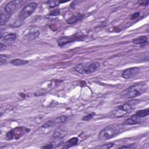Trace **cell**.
I'll list each match as a JSON object with an SVG mask.
<instances>
[{"label": "cell", "mask_w": 149, "mask_h": 149, "mask_svg": "<svg viewBox=\"0 0 149 149\" xmlns=\"http://www.w3.org/2000/svg\"><path fill=\"white\" fill-rule=\"evenodd\" d=\"M121 132V127L117 124L109 125L103 129L98 134V139L101 140H107L118 136Z\"/></svg>", "instance_id": "3"}, {"label": "cell", "mask_w": 149, "mask_h": 149, "mask_svg": "<svg viewBox=\"0 0 149 149\" xmlns=\"http://www.w3.org/2000/svg\"><path fill=\"white\" fill-rule=\"evenodd\" d=\"M113 146V143H111L105 144L102 146H98V147H97V148H109L112 147Z\"/></svg>", "instance_id": "23"}, {"label": "cell", "mask_w": 149, "mask_h": 149, "mask_svg": "<svg viewBox=\"0 0 149 149\" xmlns=\"http://www.w3.org/2000/svg\"><path fill=\"white\" fill-rule=\"evenodd\" d=\"M84 17V15L81 14V13H76L73 15H72L70 17H69L67 20L66 22L68 24H72L76 23L79 21L81 20Z\"/></svg>", "instance_id": "11"}, {"label": "cell", "mask_w": 149, "mask_h": 149, "mask_svg": "<svg viewBox=\"0 0 149 149\" xmlns=\"http://www.w3.org/2000/svg\"><path fill=\"white\" fill-rule=\"evenodd\" d=\"M78 141H79V140L77 137H72L65 142V143L63 146V148H69L72 147H73L78 143Z\"/></svg>", "instance_id": "14"}, {"label": "cell", "mask_w": 149, "mask_h": 149, "mask_svg": "<svg viewBox=\"0 0 149 149\" xmlns=\"http://www.w3.org/2000/svg\"><path fill=\"white\" fill-rule=\"evenodd\" d=\"M42 148H53V145L52 144H48L47 146H45L42 147Z\"/></svg>", "instance_id": "30"}, {"label": "cell", "mask_w": 149, "mask_h": 149, "mask_svg": "<svg viewBox=\"0 0 149 149\" xmlns=\"http://www.w3.org/2000/svg\"><path fill=\"white\" fill-rule=\"evenodd\" d=\"M134 147L132 146H122L119 147V148H133Z\"/></svg>", "instance_id": "28"}, {"label": "cell", "mask_w": 149, "mask_h": 149, "mask_svg": "<svg viewBox=\"0 0 149 149\" xmlns=\"http://www.w3.org/2000/svg\"><path fill=\"white\" fill-rule=\"evenodd\" d=\"M37 3L31 2L26 5L19 13L18 19L20 20H23L33 14L37 7Z\"/></svg>", "instance_id": "6"}, {"label": "cell", "mask_w": 149, "mask_h": 149, "mask_svg": "<svg viewBox=\"0 0 149 149\" xmlns=\"http://www.w3.org/2000/svg\"><path fill=\"white\" fill-rule=\"evenodd\" d=\"M29 61L27 60H23L20 59H14L10 61V63L14 66H21L27 64Z\"/></svg>", "instance_id": "18"}, {"label": "cell", "mask_w": 149, "mask_h": 149, "mask_svg": "<svg viewBox=\"0 0 149 149\" xmlns=\"http://www.w3.org/2000/svg\"><path fill=\"white\" fill-rule=\"evenodd\" d=\"M140 69L137 67H132L125 69L122 73V77L125 79H132L136 76L139 72Z\"/></svg>", "instance_id": "8"}, {"label": "cell", "mask_w": 149, "mask_h": 149, "mask_svg": "<svg viewBox=\"0 0 149 149\" xmlns=\"http://www.w3.org/2000/svg\"><path fill=\"white\" fill-rule=\"evenodd\" d=\"M68 130L65 127H59L57 128L53 133V137L56 140L63 139L67 134Z\"/></svg>", "instance_id": "10"}, {"label": "cell", "mask_w": 149, "mask_h": 149, "mask_svg": "<svg viewBox=\"0 0 149 149\" xmlns=\"http://www.w3.org/2000/svg\"><path fill=\"white\" fill-rule=\"evenodd\" d=\"M94 115H95V113H93H93H89V114H88V115L84 116L82 118V119H83V120L87 121V120H89L91 119L94 117Z\"/></svg>", "instance_id": "22"}, {"label": "cell", "mask_w": 149, "mask_h": 149, "mask_svg": "<svg viewBox=\"0 0 149 149\" xmlns=\"http://www.w3.org/2000/svg\"><path fill=\"white\" fill-rule=\"evenodd\" d=\"M138 101L137 100H133L117 107L111 112L109 115L110 117L118 118L126 116L134 109V107L138 103Z\"/></svg>", "instance_id": "2"}, {"label": "cell", "mask_w": 149, "mask_h": 149, "mask_svg": "<svg viewBox=\"0 0 149 149\" xmlns=\"http://www.w3.org/2000/svg\"><path fill=\"white\" fill-rule=\"evenodd\" d=\"M30 129L26 127H17L10 131L6 134V139L8 140H18L25 134L29 132Z\"/></svg>", "instance_id": "5"}, {"label": "cell", "mask_w": 149, "mask_h": 149, "mask_svg": "<svg viewBox=\"0 0 149 149\" xmlns=\"http://www.w3.org/2000/svg\"><path fill=\"white\" fill-rule=\"evenodd\" d=\"M16 38V34L13 33L5 34H4L3 36H1V39H3L4 41L9 42L15 41Z\"/></svg>", "instance_id": "15"}, {"label": "cell", "mask_w": 149, "mask_h": 149, "mask_svg": "<svg viewBox=\"0 0 149 149\" xmlns=\"http://www.w3.org/2000/svg\"><path fill=\"white\" fill-rule=\"evenodd\" d=\"M40 34V31L38 30H33V31H30L26 33L24 35V37L27 38L28 40H34L36 38L38 37Z\"/></svg>", "instance_id": "16"}, {"label": "cell", "mask_w": 149, "mask_h": 149, "mask_svg": "<svg viewBox=\"0 0 149 149\" xmlns=\"http://www.w3.org/2000/svg\"><path fill=\"white\" fill-rule=\"evenodd\" d=\"M134 115L139 117V118H144L147 116L149 115V109H141L139 111H137Z\"/></svg>", "instance_id": "19"}, {"label": "cell", "mask_w": 149, "mask_h": 149, "mask_svg": "<svg viewBox=\"0 0 149 149\" xmlns=\"http://www.w3.org/2000/svg\"><path fill=\"white\" fill-rule=\"evenodd\" d=\"M148 88L147 83L140 82L134 83L122 92V97L126 98H133L137 97L144 93Z\"/></svg>", "instance_id": "1"}, {"label": "cell", "mask_w": 149, "mask_h": 149, "mask_svg": "<svg viewBox=\"0 0 149 149\" xmlns=\"http://www.w3.org/2000/svg\"><path fill=\"white\" fill-rule=\"evenodd\" d=\"M6 49V46L3 43L1 42L0 44V50L1 51H2L3 50H5Z\"/></svg>", "instance_id": "27"}, {"label": "cell", "mask_w": 149, "mask_h": 149, "mask_svg": "<svg viewBox=\"0 0 149 149\" xmlns=\"http://www.w3.org/2000/svg\"><path fill=\"white\" fill-rule=\"evenodd\" d=\"M7 60V56L4 55H1L0 56V62H1V65H3L5 64Z\"/></svg>", "instance_id": "24"}, {"label": "cell", "mask_w": 149, "mask_h": 149, "mask_svg": "<svg viewBox=\"0 0 149 149\" xmlns=\"http://www.w3.org/2000/svg\"><path fill=\"white\" fill-rule=\"evenodd\" d=\"M12 15L8 14L4 12V13H2L1 14V25L2 26L5 24L9 19Z\"/></svg>", "instance_id": "20"}, {"label": "cell", "mask_w": 149, "mask_h": 149, "mask_svg": "<svg viewBox=\"0 0 149 149\" xmlns=\"http://www.w3.org/2000/svg\"><path fill=\"white\" fill-rule=\"evenodd\" d=\"M139 14H140L139 12H137V13H135L133 14L132 16V17H131L132 19H135V18L139 16Z\"/></svg>", "instance_id": "29"}, {"label": "cell", "mask_w": 149, "mask_h": 149, "mask_svg": "<svg viewBox=\"0 0 149 149\" xmlns=\"http://www.w3.org/2000/svg\"><path fill=\"white\" fill-rule=\"evenodd\" d=\"M68 119V116H58L56 118H53L52 119L48 120V121H47L43 125H42V127L44 128H48V127H52L56 125H59L61 124H62L63 123H65V122L67 121Z\"/></svg>", "instance_id": "7"}, {"label": "cell", "mask_w": 149, "mask_h": 149, "mask_svg": "<svg viewBox=\"0 0 149 149\" xmlns=\"http://www.w3.org/2000/svg\"><path fill=\"white\" fill-rule=\"evenodd\" d=\"M147 41H148V39L147 37L142 36L138 37L136 38H134L132 40V42L135 44H143L146 43Z\"/></svg>", "instance_id": "17"}, {"label": "cell", "mask_w": 149, "mask_h": 149, "mask_svg": "<svg viewBox=\"0 0 149 149\" xmlns=\"http://www.w3.org/2000/svg\"><path fill=\"white\" fill-rule=\"evenodd\" d=\"M141 122V118L136 116L134 114L131 116L129 118L127 119L123 122V125H133L139 123Z\"/></svg>", "instance_id": "13"}, {"label": "cell", "mask_w": 149, "mask_h": 149, "mask_svg": "<svg viewBox=\"0 0 149 149\" xmlns=\"http://www.w3.org/2000/svg\"><path fill=\"white\" fill-rule=\"evenodd\" d=\"M80 38L81 37H76V36L60 37L57 40V42H58V44L59 46L62 47V46H64L65 45H66L68 43L74 42V41H78V40H80Z\"/></svg>", "instance_id": "9"}, {"label": "cell", "mask_w": 149, "mask_h": 149, "mask_svg": "<svg viewBox=\"0 0 149 149\" xmlns=\"http://www.w3.org/2000/svg\"><path fill=\"white\" fill-rule=\"evenodd\" d=\"M17 5V2L15 1H10L9 3H8L5 8H4V12L8 13L12 15L13 11L16 9Z\"/></svg>", "instance_id": "12"}, {"label": "cell", "mask_w": 149, "mask_h": 149, "mask_svg": "<svg viewBox=\"0 0 149 149\" xmlns=\"http://www.w3.org/2000/svg\"><path fill=\"white\" fill-rule=\"evenodd\" d=\"M60 13V11L58 9H55V10H52L50 13H49V15H51V16H57Z\"/></svg>", "instance_id": "25"}, {"label": "cell", "mask_w": 149, "mask_h": 149, "mask_svg": "<svg viewBox=\"0 0 149 149\" xmlns=\"http://www.w3.org/2000/svg\"><path fill=\"white\" fill-rule=\"evenodd\" d=\"M61 2L58 1H48L47 2V3L50 8H54L58 5Z\"/></svg>", "instance_id": "21"}, {"label": "cell", "mask_w": 149, "mask_h": 149, "mask_svg": "<svg viewBox=\"0 0 149 149\" xmlns=\"http://www.w3.org/2000/svg\"><path fill=\"white\" fill-rule=\"evenodd\" d=\"M139 3L140 5L148 6V1H139Z\"/></svg>", "instance_id": "26"}, {"label": "cell", "mask_w": 149, "mask_h": 149, "mask_svg": "<svg viewBox=\"0 0 149 149\" xmlns=\"http://www.w3.org/2000/svg\"><path fill=\"white\" fill-rule=\"evenodd\" d=\"M100 67L98 62H87L76 65L74 67L76 72L80 74H90L96 71Z\"/></svg>", "instance_id": "4"}]
</instances>
